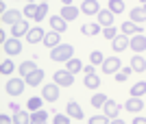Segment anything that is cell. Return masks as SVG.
<instances>
[{
  "label": "cell",
  "mask_w": 146,
  "mask_h": 124,
  "mask_svg": "<svg viewBox=\"0 0 146 124\" xmlns=\"http://www.w3.org/2000/svg\"><path fill=\"white\" fill-rule=\"evenodd\" d=\"M129 42H131V37L129 35H118L116 39H111V48H113V52H122V50H127L129 48Z\"/></svg>",
  "instance_id": "cell-10"
},
{
  "label": "cell",
  "mask_w": 146,
  "mask_h": 124,
  "mask_svg": "<svg viewBox=\"0 0 146 124\" xmlns=\"http://www.w3.org/2000/svg\"><path fill=\"white\" fill-rule=\"evenodd\" d=\"M133 124H146V118H142V115H137V118L133 120Z\"/></svg>",
  "instance_id": "cell-43"
},
{
  "label": "cell",
  "mask_w": 146,
  "mask_h": 124,
  "mask_svg": "<svg viewBox=\"0 0 146 124\" xmlns=\"http://www.w3.org/2000/svg\"><path fill=\"white\" fill-rule=\"evenodd\" d=\"M48 120V113L44 111V109H37V111H31V122H35V124H42Z\"/></svg>",
  "instance_id": "cell-27"
},
{
  "label": "cell",
  "mask_w": 146,
  "mask_h": 124,
  "mask_svg": "<svg viewBox=\"0 0 146 124\" xmlns=\"http://www.w3.org/2000/svg\"><path fill=\"white\" fill-rule=\"evenodd\" d=\"M107 122H109L107 115H92L90 118V124H107Z\"/></svg>",
  "instance_id": "cell-39"
},
{
  "label": "cell",
  "mask_w": 146,
  "mask_h": 124,
  "mask_svg": "<svg viewBox=\"0 0 146 124\" xmlns=\"http://www.w3.org/2000/svg\"><path fill=\"white\" fill-rule=\"evenodd\" d=\"M42 102H44V98H31L26 102V109L29 111H37V109H42Z\"/></svg>",
  "instance_id": "cell-37"
},
{
  "label": "cell",
  "mask_w": 146,
  "mask_h": 124,
  "mask_svg": "<svg viewBox=\"0 0 146 124\" xmlns=\"http://www.w3.org/2000/svg\"><path fill=\"white\" fill-rule=\"evenodd\" d=\"M142 9H144V13H146V5H142Z\"/></svg>",
  "instance_id": "cell-48"
},
{
  "label": "cell",
  "mask_w": 146,
  "mask_h": 124,
  "mask_svg": "<svg viewBox=\"0 0 146 124\" xmlns=\"http://www.w3.org/2000/svg\"><path fill=\"white\" fill-rule=\"evenodd\" d=\"M15 70V63L11 61V59H7V61H2V65H0V74H5V76H9Z\"/></svg>",
  "instance_id": "cell-34"
},
{
  "label": "cell",
  "mask_w": 146,
  "mask_h": 124,
  "mask_svg": "<svg viewBox=\"0 0 146 124\" xmlns=\"http://www.w3.org/2000/svg\"><path fill=\"white\" fill-rule=\"evenodd\" d=\"M83 83H85V87H90V89H98V87H100V78L96 76V72H94V74H85Z\"/></svg>",
  "instance_id": "cell-25"
},
{
  "label": "cell",
  "mask_w": 146,
  "mask_h": 124,
  "mask_svg": "<svg viewBox=\"0 0 146 124\" xmlns=\"http://www.w3.org/2000/svg\"><path fill=\"white\" fill-rule=\"evenodd\" d=\"M29 31H31L29 20H20L18 24H13V26H11V37H22V35H26Z\"/></svg>",
  "instance_id": "cell-14"
},
{
  "label": "cell",
  "mask_w": 146,
  "mask_h": 124,
  "mask_svg": "<svg viewBox=\"0 0 146 124\" xmlns=\"http://www.w3.org/2000/svg\"><path fill=\"white\" fill-rule=\"evenodd\" d=\"M2 50H5V55L9 57H15L22 52V42H20L18 37H9L5 44H2Z\"/></svg>",
  "instance_id": "cell-4"
},
{
  "label": "cell",
  "mask_w": 146,
  "mask_h": 124,
  "mask_svg": "<svg viewBox=\"0 0 146 124\" xmlns=\"http://www.w3.org/2000/svg\"><path fill=\"white\" fill-rule=\"evenodd\" d=\"M0 120H2V122H5V124H11V122H13V118H9L7 113H2V115H0Z\"/></svg>",
  "instance_id": "cell-42"
},
{
  "label": "cell",
  "mask_w": 146,
  "mask_h": 124,
  "mask_svg": "<svg viewBox=\"0 0 146 124\" xmlns=\"http://www.w3.org/2000/svg\"><path fill=\"white\" fill-rule=\"evenodd\" d=\"M74 55V46H70V44H59V46H55V48L50 50V59L55 63H66L70 61Z\"/></svg>",
  "instance_id": "cell-1"
},
{
  "label": "cell",
  "mask_w": 146,
  "mask_h": 124,
  "mask_svg": "<svg viewBox=\"0 0 146 124\" xmlns=\"http://www.w3.org/2000/svg\"><path fill=\"white\" fill-rule=\"evenodd\" d=\"M48 22H50V28H52V31H57V33H66V28H68V20H63L61 15H52Z\"/></svg>",
  "instance_id": "cell-18"
},
{
  "label": "cell",
  "mask_w": 146,
  "mask_h": 124,
  "mask_svg": "<svg viewBox=\"0 0 146 124\" xmlns=\"http://www.w3.org/2000/svg\"><path fill=\"white\" fill-rule=\"evenodd\" d=\"M131 22H135V24H144V22H146V13H144L142 7L131 9Z\"/></svg>",
  "instance_id": "cell-24"
},
{
  "label": "cell",
  "mask_w": 146,
  "mask_h": 124,
  "mask_svg": "<svg viewBox=\"0 0 146 124\" xmlns=\"http://www.w3.org/2000/svg\"><path fill=\"white\" fill-rule=\"evenodd\" d=\"M66 111H68V115L70 118H74V120H83L85 115H83V109H81V105L79 102H74V100H70L66 105Z\"/></svg>",
  "instance_id": "cell-13"
},
{
  "label": "cell",
  "mask_w": 146,
  "mask_h": 124,
  "mask_svg": "<svg viewBox=\"0 0 146 124\" xmlns=\"http://www.w3.org/2000/svg\"><path fill=\"white\" fill-rule=\"evenodd\" d=\"M5 92L9 94V96H20V94L24 92V78L22 76H18V78H9L5 85Z\"/></svg>",
  "instance_id": "cell-3"
},
{
  "label": "cell",
  "mask_w": 146,
  "mask_h": 124,
  "mask_svg": "<svg viewBox=\"0 0 146 124\" xmlns=\"http://www.w3.org/2000/svg\"><path fill=\"white\" fill-rule=\"evenodd\" d=\"M100 11V5H98L96 0H83L81 2V13H85V15H98Z\"/></svg>",
  "instance_id": "cell-11"
},
{
  "label": "cell",
  "mask_w": 146,
  "mask_h": 124,
  "mask_svg": "<svg viewBox=\"0 0 146 124\" xmlns=\"http://www.w3.org/2000/svg\"><path fill=\"white\" fill-rule=\"evenodd\" d=\"M46 13H48V2H39V7H37V18H35V22H42V20L46 18Z\"/></svg>",
  "instance_id": "cell-36"
},
{
  "label": "cell",
  "mask_w": 146,
  "mask_h": 124,
  "mask_svg": "<svg viewBox=\"0 0 146 124\" xmlns=\"http://www.w3.org/2000/svg\"><path fill=\"white\" fill-rule=\"evenodd\" d=\"M59 15H61L63 20H68V22H70V20H76V18H79V9H76V7H72V5H63Z\"/></svg>",
  "instance_id": "cell-21"
},
{
  "label": "cell",
  "mask_w": 146,
  "mask_h": 124,
  "mask_svg": "<svg viewBox=\"0 0 146 124\" xmlns=\"http://www.w3.org/2000/svg\"><path fill=\"white\" fill-rule=\"evenodd\" d=\"M42 98L46 100V102H55V100L59 98V85H57V83H48V85H44Z\"/></svg>",
  "instance_id": "cell-6"
},
{
  "label": "cell",
  "mask_w": 146,
  "mask_h": 124,
  "mask_svg": "<svg viewBox=\"0 0 146 124\" xmlns=\"http://www.w3.org/2000/svg\"><path fill=\"white\" fill-rule=\"evenodd\" d=\"M131 68H133L135 72H144V70H146V61H144V57L135 55L133 59H131Z\"/></svg>",
  "instance_id": "cell-28"
},
{
  "label": "cell",
  "mask_w": 146,
  "mask_h": 124,
  "mask_svg": "<svg viewBox=\"0 0 146 124\" xmlns=\"http://www.w3.org/2000/svg\"><path fill=\"white\" fill-rule=\"evenodd\" d=\"M39 2H48V0H39Z\"/></svg>",
  "instance_id": "cell-50"
},
{
  "label": "cell",
  "mask_w": 146,
  "mask_h": 124,
  "mask_svg": "<svg viewBox=\"0 0 146 124\" xmlns=\"http://www.w3.org/2000/svg\"><path fill=\"white\" fill-rule=\"evenodd\" d=\"M68 122H70V115H68V113L66 115H61V113L55 115V124H68Z\"/></svg>",
  "instance_id": "cell-40"
},
{
  "label": "cell",
  "mask_w": 146,
  "mask_h": 124,
  "mask_svg": "<svg viewBox=\"0 0 146 124\" xmlns=\"http://www.w3.org/2000/svg\"><path fill=\"white\" fill-rule=\"evenodd\" d=\"M24 81H26V85H31V87L42 85V81H44V70H39V68H37L35 72H33V74H29V76H26Z\"/></svg>",
  "instance_id": "cell-22"
},
{
  "label": "cell",
  "mask_w": 146,
  "mask_h": 124,
  "mask_svg": "<svg viewBox=\"0 0 146 124\" xmlns=\"http://www.w3.org/2000/svg\"><path fill=\"white\" fill-rule=\"evenodd\" d=\"M96 18H98V24L103 26V28L105 26H113V13H111L109 9H100Z\"/></svg>",
  "instance_id": "cell-16"
},
{
  "label": "cell",
  "mask_w": 146,
  "mask_h": 124,
  "mask_svg": "<svg viewBox=\"0 0 146 124\" xmlns=\"http://www.w3.org/2000/svg\"><path fill=\"white\" fill-rule=\"evenodd\" d=\"M124 109H127L129 113H140L142 109H144V102H142V98H135V96H129L127 105H124Z\"/></svg>",
  "instance_id": "cell-15"
},
{
  "label": "cell",
  "mask_w": 146,
  "mask_h": 124,
  "mask_svg": "<svg viewBox=\"0 0 146 124\" xmlns=\"http://www.w3.org/2000/svg\"><path fill=\"white\" fill-rule=\"evenodd\" d=\"M120 28H122L124 35H129V37H131V35H137V33H144V31H142V24H135V22H131V20L122 22Z\"/></svg>",
  "instance_id": "cell-17"
},
{
  "label": "cell",
  "mask_w": 146,
  "mask_h": 124,
  "mask_svg": "<svg viewBox=\"0 0 146 124\" xmlns=\"http://www.w3.org/2000/svg\"><path fill=\"white\" fill-rule=\"evenodd\" d=\"M9 107H11V111H13V113H15V111H20V105H18V102H11Z\"/></svg>",
  "instance_id": "cell-45"
},
{
  "label": "cell",
  "mask_w": 146,
  "mask_h": 124,
  "mask_svg": "<svg viewBox=\"0 0 146 124\" xmlns=\"http://www.w3.org/2000/svg\"><path fill=\"white\" fill-rule=\"evenodd\" d=\"M2 24H9V26H13V24H18L20 20H22V13L18 11V9H7L5 13H2Z\"/></svg>",
  "instance_id": "cell-8"
},
{
  "label": "cell",
  "mask_w": 146,
  "mask_h": 124,
  "mask_svg": "<svg viewBox=\"0 0 146 124\" xmlns=\"http://www.w3.org/2000/svg\"><path fill=\"white\" fill-rule=\"evenodd\" d=\"M13 122H15V124H29V122H31V115H29L26 111H22V109H20V111L13 113Z\"/></svg>",
  "instance_id": "cell-31"
},
{
  "label": "cell",
  "mask_w": 146,
  "mask_h": 124,
  "mask_svg": "<svg viewBox=\"0 0 146 124\" xmlns=\"http://www.w3.org/2000/svg\"><path fill=\"white\" fill-rule=\"evenodd\" d=\"M103 109H105V115L109 120H116L118 115H120V105H118L116 100H109L107 98V102L103 105Z\"/></svg>",
  "instance_id": "cell-9"
},
{
  "label": "cell",
  "mask_w": 146,
  "mask_h": 124,
  "mask_svg": "<svg viewBox=\"0 0 146 124\" xmlns=\"http://www.w3.org/2000/svg\"><path fill=\"white\" fill-rule=\"evenodd\" d=\"M100 68H103V72L105 74H118V72H120V68H122V61H120V57H105V61H103V65H100Z\"/></svg>",
  "instance_id": "cell-2"
},
{
  "label": "cell",
  "mask_w": 146,
  "mask_h": 124,
  "mask_svg": "<svg viewBox=\"0 0 146 124\" xmlns=\"http://www.w3.org/2000/svg\"><path fill=\"white\" fill-rule=\"evenodd\" d=\"M83 72H85V74H94L96 70H94V65H87V68H83Z\"/></svg>",
  "instance_id": "cell-44"
},
{
  "label": "cell",
  "mask_w": 146,
  "mask_h": 124,
  "mask_svg": "<svg viewBox=\"0 0 146 124\" xmlns=\"http://www.w3.org/2000/svg\"><path fill=\"white\" fill-rule=\"evenodd\" d=\"M61 2H63V5H72V0H61Z\"/></svg>",
  "instance_id": "cell-46"
},
{
  "label": "cell",
  "mask_w": 146,
  "mask_h": 124,
  "mask_svg": "<svg viewBox=\"0 0 146 124\" xmlns=\"http://www.w3.org/2000/svg\"><path fill=\"white\" fill-rule=\"evenodd\" d=\"M37 7H39V5H35V2H29V5L24 7L26 20H35V18H37Z\"/></svg>",
  "instance_id": "cell-32"
},
{
  "label": "cell",
  "mask_w": 146,
  "mask_h": 124,
  "mask_svg": "<svg viewBox=\"0 0 146 124\" xmlns=\"http://www.w3.org/2000/svg\"><path fill=\"white\" fill-rule=\"evenodd\" d=\"M35 70H37V63H35V61H22V63L18 65V72H20V76H22V78H26L29 74H33Z\"/></svg>",
  "instance_id": "cell-20"
},
{
  "label": "cell",
  "mask_w": 146,
  "mask_h": 124,
  "mask_svg": "<svg viewBox=\"0 0 146 124\" xmlns=\"http://www.w3.org/2000/svg\"><path fill=\"white\" fill-rule=\"evenodd\" d=\"M129 46H131V50H135V52H144V50H146V35H144V33L131 35Z\"/></svg>",
  "instance_id": "cell-7"
},
{
  "label": "cell",
  "mask_w": 146,
  "mask_h": 124,
  "mask_svg": "<svg viewBox=\"0 0 146 124\" xmlns=\"http://www.w3.org/2000/svg\"><path fill=\"white\" fill-rule=\"evenodd\" d=\"M81 31H83V35H90V37H94V35H103V26L98 24H83V28H81Z\"/></svg>",
  "instance_id": "cell-23"
},
{
  "label": "cell",
  "mask_w": 146,
  "mask_h": 124,
  "mask_svg": "<svg viewBox=\"0 0 146 124\" xmlns=\"http://www.w3.org/2000/svg\"><path fill=\"white\" fill-rule=\"evenodd\" d=\"M140 2H142V5H146V0H140Z\"/></svg>",
  "instance_id": "cell-49"
},
{
  "label": "cell",
  "mask_w": 146,
  "mask_h": 124,
  "mask_svg": "<svg viewBox=\"0 0 146 124\" xmlns=\"http://www.w3.org/2000/svg\"><path fill=\"white\" fill-rule=\"evenodd\" d=\"M105 102H107V96H105V94H94V96H92V107H94V109L103 107Z\"/></svg>",
  "instance_id": "cell-35"
},
{
  "label": "cell",
  "mask_w": 146,
  "mask_h": 124,
  "mask_svg": "<svg viewBox=\"0 0 146 124\" xmlns=\"http://www.w3.org/2000/svg\"><path fill=\"white\" fill-rule=\"evenodd\" d=\"M61 44V33H57V31H50V33H46V37H44V46L46 48H55V46H59Z\"/></svg>",
  "instance_id": "cell-19"
},
{
  "label": "cell",
  "mask_w": 146,
  "mask_h": 124,
  "mask_svg": "<svg viewBox=\"0 0 146 124\" xmlns=\"http://www.w3.org/2000/svg\"><path fill=\"white\" fill-rule=\"evenodd\" d=\"M52 78H55V83L59 87H70L74 83V74L70 72V70H59V72H55Z\"/></svg>",
  "instance_id": "cell-5"
},
{
  "label": "cell",
  "mask_w": 146,
  "mask_h": 124,
  "mask_svg": "<svg viewBox=\"0 0 146 124\" xmlns=\"http://www.w3.org/2000/svg\"><path fill=\"white\" fill-rule=\"evenodd\" d=\"M66 70H70V72H72V74H76V72H81V70H83V63L79 61V59H70V61H66Z\"/></svg>",
  "instance_id": "cell-30"
},
{
  "label": "cell",
  "mask_w": 146,
  "mask_h": 124,
  "mask_svg": "<svg viewBox=\"0 0 146 124\" xmlns=\"http://www.w3.org/2000/svg\"><path fill=\"white\" fill-rule=\"evenodd\" d=\"M109 11L113 13V15L124 13V2H122V0H109Z\"/></svg>",
  "instance_id": "cell-29"
},
{
  "label": "cell",
  "mask_w": 146,
  "mask_h": 124,
  "mask_svg": "<svg viewBox=\"0 0 146 124\" xmlns=\"http://www.w3.org/2000/svg\"><path fill=\"white\" fill-rule=\"evenodd\" d=\"M90 61H92V65H103V61H105V55L100 52V50H92Z\"/></svg>",
  "instance_id": "cell-33"
},
{
  "label": "cell",
  "mask_w": 146,
  "mask_h": 124,
  "mask_svg": "<svg viewBox=\"0 0 146 124\" xmlns=\"http://www.w3.org/2000/svg\"><path fill=\"white\" fill-rule=\"evenodd\" d=\"M44 37H46V33H44V28H39V26H33V28L26 33V42L29 44H39V42H44Z\"/></svg>",
  "instance_id": "cell-12"
},
{
  "label": "cell",
  "mask_w": 146,
  "mask_h": 124,
  "mask_svg": "<svg viewBox=\"0 0 146 124\" xmlns=\"http://www.w3.org/2000/svg\"><path fill=\"white\" fill-rule=\"evenodd\" d=\"M20 2H26V5H29V2H33V0H20Z\"/></svg>",
  "instance_id": "cell-47"
},
{
  "label": "cell",
  "mask_w": 146,
  "mask_h": 124,
  "mask_svg": "<svg viewBox=\"0 0 146 124\" xmlns=\"http://www.w3.org/2000/svg\"><path fill=\"white\" fill-rule=\"evenodd\" d=\"M127 78H129V74H124L122 70H120V72H118V74H116V81H118V83H124V81H127Z\"/></svg>",
  "instance_id": "cell-41"
},
{
  "label": "cell",
  "mask_w": 146,
  "mask_h": 124,
  "mask_svg": "<svg viewBox=\"0 0 146 124\" xmlns=\"http://www.w3.org/2000/svg\"><path fill=\"white\" fill-rule=\"evenodd\" d=\"M144 94H146V81H137L131 87V96H135V98H142Z\"/></svg>",
  "instance_id": "cell-26"
},
{
  "label": "cell",
  "mask_w": 146,
  "mask_h": 124,
  "mask_svg": "<svg viewBox=\"0 0 146 124\" xmlns=\"http://www.w3.org/2000/svg\"><path fill=\"white\" fill-rule=\"evenodd\" d=\"M103 37H105V39H116V37H118L116 26H105V28H103Z\"/></svg>",
  "instance_id": "cell-38"
}]
</instances>
